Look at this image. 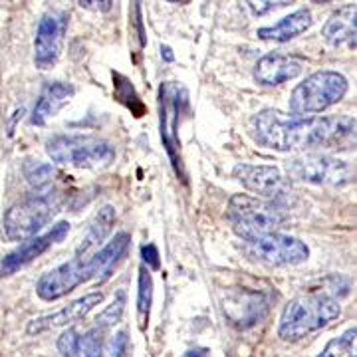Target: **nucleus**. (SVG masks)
I'll use <instances>...</instances> for the list:
<instances>
[{"mask_svg":"<svg viewBox=\"0 0 357 357\" xmlns=\"http://www.w3.org/2000/svg\"><path fill=\"white\" fill-rule=\"evenodd\" d=\"M228 221L238 237L250 242L276 232L286 221V214L268 201L248 194H235L228 203Z\"/></svg>","mask_w":357,"mask_h":357,"instance_id":"obj_6","label":"nucleus"},{"mask_svg":"<svg viewBox=\"0 0 357 357\" xmlns=\"http://www.w3.org/2000/svg\"><path fill=\"white\" fill-rule=\"evenodd\" d=\"M46 153L54 163L70 167H107L116 159V147L95 135H54L46 141Z\"/></svg>","mask_w":357,"mask_h":357,"instance_id":"obj_5","label":"nucleus"},{"mask_svg":"<svg viewBox=\"0 0 357 357\" xmlns=\"http://www.w3.org/2000/svg\"><path fill=\"white\" fill-rule=\"evenodd\" d=\"M302 70H304V66L300 60L284 56L280 52H270L256 62L253 75L260 86L274 88V86L286 84L290 80H296L298 75L302 74Z\"/></svg>","mask_w":357,"mask_h":357,"instance_id":"obj_15","label":"nucleus"},{"mask_svg":"<svg viewBox=\"0 0 357 357\" xmlns=\"http://www.w3.org/2000/svg\"><path fill=\"white\" fill-rule=\"evenodd\" d=\"M104 329L91 327L84 336L70 327L58 340V349L62 357H104Z\"/></svg>","mask_w":357,"mask_h":357,"instance_id":"obj_17","label":"nucleus"},{"mask_svg":"<svg viewBox=\"0 0 357 357\" xmlns=\"http://www.w3.org/2000/svg\"><path fill=\"white\" fill-rule=\"evenodd\" d=\"M111 77H113V95H116V100H118L119 104L125 105L135 118H143L147 107L143 104V100L139 98L137 89L134 88V84L125 75L119 74V72H113Z\"/></svg>","mask_w":357,"mask_h":357,"instance_id":"obj_23","label":"nucleus"},{"mask_svg":"<svg viewBox=\"0 0 357 357\" xmlns=\"http://www.w3.org/2000/svg\"><path fill=\"white\" fill-rule=\"evenodd\" d=\"M62 207V196L54 189L38 191L6 210L2 219V235L6 240H30L54 219Z\"/></svg>","mask_w":357,"mask_h":357,"instance_id":"obj_3","label":"nucleus"},{"mask_svg":"<svg viewBox=\"0 0 357 357\" xmlns=\"http://www.w3.org/2000/svg\"><path fill=\"white\" fill-rule=\"evenodd\" d=\"M68 232H70V223L62 221V223L54 224L44 235H38V237L26 240L16 250L4 256V260L0 262V276H10V274L18 272L20 268L28 266L32 260L42 256L50 246L62 242L64 238L68 237Z\"/></svg>","mask_w":357,"mask_h":357,"instance_id":"obj_12","label":"nucleus"},{"mask_svg":"<svg viewBox=\"0 0 357 357\" xmlns=\"http://www.w3.org/2000/svg\"><path fill=\"white\" fill-rule=\"evenodd\" d=\"M286 173L294 181L324 187H345L356 178V169L347 161L324 153H306L294 157L286 165Z\"/></svg>","mask_w":357,"mask_h":357,"instance_id":"obj_8","label":"nucleus"},{"mask_svg":"<svg viewBox=\"0 0 357 357\" xmlns=\"http://www.w3.org/2000/svg\"><path fill=\"white\" fill-rule=\"evenodd\" d=\"M313 18L312 12L308 8H300L292 15L284 16L280 22H276L274 26H264L258 28L256 36L260 40H268V42H290L298 36H302L304 32H308L312 26Z\"/></svg>","mask_w":357,"mask_h":357,"instance_id":"obj_20","label":"nucleus"},{"mask_svg":"<svg viewBox=\"0 0 357 357\" xmlns=\"http://www.w3.org/2000/svg\"><path fill=\"white\" fill-rule=\"evenodd\" d=\"M74 93L75 89L72 84H66V82H50V84H46V88L42 89L38 102L34 105L30 123L32 125H46V121L50 118H54L60 109L70 102V98Z\"/></svg>","mask_w":357,"mask_h":357,"instance_id":"obj_19","label":"nucleus"},{"mask_svg":"<svg viewBox=\"0 0 357 357\" xmlns=\"http://www.w3.org/2000/svg\"><path fill=\"white\" fill-rule=\"evenodd\" d=\"M345 75L333 70H320L308 75L302 84H298L290 95V113L292 118H313L331 105L340 104L347 93Z\"/></svg>","mask_w":357,"mask_h":357,"instance_id":"obj_4","label":"nucleus"},{"mask_svg":"<svg viewBox=\"0 0 357 357\" xmlns=\"http://www.w3.org/2000/svg\"><path fill=\"white\" fill-rule=\"evenodd\" d=\"M82 8H89V10H102V12H107L111 10L113 2L111 0H104V2H98V0H80L77 2Z\"/></svg>","mask_w":357,"mask_h":357,"instance_id":"obj_32","label":"nucleus"},{"mask_svg":"<svg viewBox=\"0 0 357 357\" xmlns=\"http://www.w3.org/2000/svg\"><path fill=\"white\" fill-rule=\"evenodd\" d=\"M127 349H129V338L127 331L121 329L109 342H105L104 357H127Z\"/></svg>","mask_w":357,"mask_h":357,"instance_id":"obj_28","label":"nucleus"},{"mask_svg":"<svg viewBox=\"0 0 357 357\" xmlns=\"http://www.w3.org/2000/svg\"><path fill=\"white\" fill-rule=\"evenodd\" d=\"M244 253L266 266H296L310 258V248L300 238L272 232L244 244Z\"/></svg>","mask_w":357,"mask_h":357,"instance_id":"obj_9","label":"nucleus"},{"mask_svg":"<svg viewBox=\"0 0 357 357\" xmlns=\"http://www.w3.org/2000/svg\"><path fill=\"white\" fill-rule=\"evenodd\" d=\"M342 313L336 298L327 294H308L290 300L280 318L278 336L284 342H298L327 327Z\"/></svg>","mask_w":357,"mask_h":357,"instance_id":"obj_2","label":"nucleus"},{"mask_svg":"<svg viewBox=\"0 0 357 357\" xmlns=\"http://www.w3.org/2000/svg\"><path fill=\"white\" fill-rule=\"evenodd\" d=\"M129 20H131V34L139 40V50L145 46V30H143V20H141V4L134 2L129 8Z\"/></svg>","mask_w":357,"mask_h":357,"instance_id":"obj_29","label":"nucleus"},{"mask_svg":"<svg viewBox=\"0 0 357 357\" xmlns=\"http://www.w3.org/2000/svg\"><path fill=\"white\" fill-rule=\"evenodd\" d=\"M248 6H250V10H253L254 15L262 16L266 15V12H270V10H274V8H278V6H286L288 2H246Z\"/></svg>","mask_w":357,"mask_h":357,"instance_id":"obj_31","label":"nucleus"},{"mask_svg":"<svg viewBox=\"0 0 357 357\" xmlns=\"http://www.w3.org/2000/svg\"><path fill=\"white\" fill-rule=\"evenodd\" d=\"M161 52H163V56L167 62H173V54H171V48H169V46H163V48H161Z\"/></svg>","mask_w":357,"mask_h":357,"instance_id":"obj_34","label":"nucleus"},{"mask_svg":"<svg viewBox=\"0 0 357 357\" xmlns=\"http://www.w3.org/2000/svg\"><path fill=\"white\" fill-rule=\"evenodd\" d=\"M104 302V294L102 292H89L86 296L77 298L72 304L64 306L62 310L54 313H48V315H42V318H36L32 320L26 327L28 333H42V331H48V329H56V327H64L68 324H74L77 320L86 318L95 306H100Z\"/></svg>","mask_w":357,"mask_h":357,"instance_id":"obj_14","label":"nucleus"},{"mask_svg":"<svg viewBox=\"0 0 357 357\" xmlns=\"http://www.w3.org/2000/svg\"><path fill=\"white\" fill-rule=\"evenodd\" d=\"M58 175V171L52 165L40 163V161H26L24 165V177L36 191L52 189V181Z\"/></svg>","mask_w":357,"mask_h":357,"instance_id":"obj_25","label":"nucleus"},{"mask_svg":"<svg viewBox=\"0 0 357 357\" xmlns=\"http://www.w3.org/2000/svg\"><path fill=\"white\" fill-rule=\"evenodd\" d=\"M123 310H125V292L121 290V292H118V296H116V300L105 308L104 312L98 315V326L100 329H107V327L116 326V324H119V320H121V315H123Z\"/></svg>","mask_w":357,"mask_h":357,"instance_id":"obj_27","label":"nucleus"},{"mask_svg":"<svg viewBox=\"0 0 357 357\" xmlns=\"http://www.w3.org/2000/svg\"><path fill=\"white\" fill-rule=\"evenodd\" d=\"M68 20H70V16L64 10H50L40 18L36 38H34V64H36V68L50 70L56 66L60 54H62L64 36L68 30Z\"/></svg>","mask_w":357,"mask_h":357,"instance_id":"obj_11","label":"nucleus"},{"mask_svg":"<svg viewBox=\"0 0 357 357\" xmlns=\"http://www.w3.org/2000/svg\"><path fill=\"white\" fill-rule=\"evenodd\" d=\"M91 278H93L91 262L80 260L74 256L72 260H68V262L42 274L38 284H36V294L44 302H54V300L68 296L77 286H82Z\"/></svg>","mask_w":357,"mask_h":357,"instance_id":"obj_10","label":"nucleus"},{"mask_svg":"<svg viewBox=\"0 0 357 357\" xmlns=\"http://www.w3.org/2000/svg\"><path fill=\"white\" fill-rule=\"evenodd\" d=\"M270 302L262 292L238 290L224 300V315L237 327H253L268 313Z\"/></svg>","mask_w":357,"mask_h":357,"instance_id":"obj_13","label":"nucleus"},{"mask_svg":"<svg viewBox=\"0 0 357 357\" xmlns=\"http://www.w3.org/2000/svg\"><path fill=\"white\" fill-rule=\"evenodd\" d=\"M183 357H208V349H205V347H194L191 351H187Z\"/></svg>","mask_w":357,"mask_h":357,"instance_id":"obj_33","label":"nucleus"},{"mask_svg":"<svg viewBox=\"0 0 357 357\" xmlns=\"http://www.w3.org/2000/svg\"><path fill=\"white\" fill-rule=\"evenodd\" d=\"M141 258H143V266L151 270H159L161 268V256L155 244H143L141 246Z\"/></svg>","mask_w":357,"mask_h":357,"instance_id":"obj_30","label":"nucleus"},{"mask_svg":"<svg viewBox=\"0 0 357 357\" xmlns=\"http://www.w3.org/2000/svg\"><path fill=\"white\" fill-rule=\"evenodd\" d=\"M357 6L356 4H345L340 10L327 18V22L322 28V36L327 44L333 48L349 46L356 50V34H357Z\"/></svg>","mask_w":357,"mask_h":357,"instance_id":"obj_18","label":"nucleus"},{"mask_svg":"<svg viewBox=\"0 0 357 357\" xmlns=\"http://www.w3.org/2000/svg\"><path fill=\"white\" fill-rule=\"evenodd\" d=\"M254 137L276 151L347 149L356 145V118H292L278 109H262L253 119Z\"/></svg>","mask_w":357,"mask_h":357,"instance_id":"obj_1","label":"nucleus"},{"mask_svg":"<svg viewBox=\"0 0 357 357\" xmlns=\"http://www.w3.org/2000/svg\"><path fill=\"white\" fill-rule=\"evenodd\" d=\"M232 175L244 189H248L256 194H262V196L276 194L284 185L282 173L270 165L238 163L232 171Z\"/></svg>","mask_w":357,"mask_h":357,"instance_id":"obj_16","label":"nucleus"},{"mask_svg":"<svg viewBox=\"0 0 357 357\" xmlns=\"http://www.w3.org/2000/svg\"><path fill=\"white\" fill-rule=\"evenodd\" d=\"M151 306H153V276L147 268L141 266L139 268V290H137V320L141 329H145Z\"/></svg>","mask_w":357,"mask_h":357,"instance_id":"obj_24","label":"nucleus"},{"mask_svg":"<svg viewBox=\"0 0 357 357\" xmlns=\"http://www.w3.org/2000/svg\"><path fill=\"white\" fill-rule=\"evenodd\" d=\"M356 342H357V327H349L343 331L340 338L327 342L318 357H356Z\"/></svg>","mask_w":357,"mask_h":357,"instance_id":"obj_26","label":"nucleus"},{"mask_svg":"<svg viewBox=\"0 0 357 357\" xmlns=\"http://www.w3.org/2000/svg\"><path fill=\"white\" fill-rule=\"evenodd\" d=\"M116 208L109 207V205H105V207L100 208V212L93 217V221L89 223V228L88 232H86V237L82 240V244L77 246V250H75V258H80V260H89L93 254H95V248L102 244L105 240V237L111 232V228H113V224H116Z\"/></svg>","mask_w":357,"mask_h":357,"instance_id":"obj_22","label":"nucleus"},{"mask_svg":"<svg viewBox=\"0 0 357 357\" xmlns=\"http://www.w3.org/2000/svg\"><path fill=\"white\" fill-rule=\"evenodd\" d=\"M129 244H131V237L127 232H118L102 250L93 254L89 258L91 268H93V278L100 282H105L111 276V272L116 270V266L121 262V258L127 254Z\"/></svg>","mask_w":357,"mask_h":357,"instance_id":"obj_21","label":"nucleus"},{"mask_svg":"<svg viewBox=\"0 0 357 357\" xmlns=\"http://www.w3.org/2000/svg\"><path fill=\"white\" fill-rule=\"evenodd\" d=\"M189 107V93L177 82H165L159 88V131L161 141L167 151V157L173 165L175 173L183 181H187L185 165L181 157V141H178V123L181 116Z\"/></svg>","mask_w":357,"mask_h":357,"instance_id":"obj_7","label":"nucleus"}]
</instances>
